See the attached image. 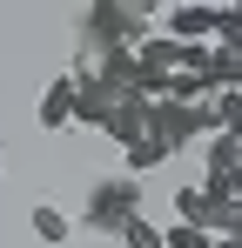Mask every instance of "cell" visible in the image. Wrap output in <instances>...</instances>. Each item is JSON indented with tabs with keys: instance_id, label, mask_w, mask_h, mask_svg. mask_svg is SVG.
<instances>
[{
	"instance_id": "cell-1",
	"label": "cell",
	"mask_w": 242,
	"mask_h": 248,
	"mask_svg": "<svg viewBox=\"0 0 242 248\" xmlns=\"http://www.w3.org/2000/svg\"><path fill=\"white\" fill-rule=\"evenodd\" d=\"M148 34H155V7H135V0H94L81 14L87 47H141Z\"/></svg>"
},
{
	"instance_id": "cell-2",
	"label": "cell",
	"mask_w": 242,
	"mask_h": 248,
	"mask_svg": "<svg viewBox=\"0 0 242 248\" xmlns=\"http://www.w3.org/2000/svg\"><path fill=\"white\" fill-rule=\"evenodd\" d=\"M135 215H141V181H135V174H108V181L87 188V228L121 235Z\"/></svg>"
},
{
	"instance_id": "cell-3",
	"label": "cell",
	"mask_w": 242,
	"mask_h": 248,
	"mask_svg": "<svg viewBox=\"0 0 242 248\" xmlns=\"http://www.w3.org/2000/svg\"><path fill=\"white\" fill-rule=\"evenodd\" d=\"M161 34L175 47H208L215 41V7H195V0H189V7H168V14H161Z\"/></svg>"
},
{
	"instance_id": "cell-4",
	"label": "cell",
	"mask_w": 242,
	"mask_h": 248,
	"mask_svg": "<svg viewBox=\"0 0 242 248\" xmlns=\"http://www.w3.org/2000/svg\"><path fill=\"white\" fill-rule=\"evenodd\" d=\"M34 121L47 127V134L74 127V74H54V81L40 87V101H34Z\"/></svg>"
},
{
	"instance_id": "cell-5",
	"label": "cell",
	"mask_w": 242,
	"mask_h": 248,
	"mask_svg": "<svg viewBox=\"0 0 242 248\" xmlns=\"http://www.w3.org/2000/svg\"><path fill=\"white\" fill-rule=\"evenodd\" d=\"M135 67H141V81H168L182 67V47L168 41V34H148V41L135 47Z\"/></svg>"
},
{
	"instance_id": "cell-6",
	"label": "cell",
	"mask_w": 242,
	"mask_h": 248,
	"mask_svg": "<svg viewBox=\"0 0 242 248\" xmlns=\"http://www.w3.org/2000/svg\"><path fill=\"white\" fill-rule=\"evenodd\" d=\"M108 141H121V148H135V141H148V101H115V114H108V127H101Z\"/></svg>"
},
{
	"instance_id": "cell-7",
	"label": "cell",
	"mask_w": 242,
	"mask_h": 248,
	"mask_svg": "<svg viewBox=\"0 0 242 248\" xmlns=\"http://www.w3.org/2000/svg\"><path fill=\"white\" fill-rule=\"evenodd\" d=\"M27 228H34V242H47V248H68V242H74V215L54 208V202H34Z\"/></svg>"
},
{
	"instance_id": "cell-8",
	"label": "cell",
	"mask_w": 242,
	"mask_h": 248,
	"mask_svg": "<svg viewBox=\"0 0 242 248\" xmlns=\"http://www.w3.org/2000/svg\"><path fill=\"white\" fill-rule=\"evenodd\" d=\"M108 114H115V94L94 81H74V127H108Z\"/></svg>"
},
{
	"instance_id": "cell-9",
	"label": "cell",
	"mask_w": 242,
	"mask_h": 248,
	"mask_svg": "<svg viewBox=\"0 0 242 248\" xmlns=\"http://www.w3.org/2000/svg\"><path fill=\"white\" fill-rule=\"evenodd\" d=\"M236 161H242V141H236V134H215V141H208V181H202V188L229 181V174H236Z\"/></svg>"
},
{
	"instance_id": "cell-10",
	"label": "cell",
	"mask_w": 242,
	"mask_h": 248,
	"mask_svg": "<svg viewBox=\"0 0 242 248\" xmlns=\"http://www.w3.org/2000/svg\"><path fill=\"white\" fill-rule=\"evenodd\" d=\"M121 155H128V174H135V181H141V174H155V168H168V161H175V155L161 148L155 134H148V141H135V148H121Z\"/></svg>"
},
{
	"instance_id": "cell-11",
	"label": "cell",
	"mask_w": 242,
	"mask_h": 248,
	"mask_svg": "<svg viewBox=\"0 0 242 248\" xmlns=\"http://www.w3.org/2000/svg\"><path fill=\"white\" fill-rule=\"evenodd\" d=\"M208 47H236L242 54V7H215V41Z\"/></svg>"
},
{
	"instance_id": "cell-12",
	"label": "cell",
	"mask_w": 242,
	"mask_h": 248,
	"mask_svg": "<svg viewBox=\"0 0 242 248\" xmlns=\"http://www.w3.org/2000/svg\"><path fill=\"white\" fill-rule=\"evenodd\" d=\"M115 242H121V248H161V228H155V221H148V215H135V221L121 228Z\"/></svg>"
},
{
	"instance_id": "cell-13",
	"label": "cell",
	"mask_w": 242,
	"mask_h": 248,
	"mask_svg": "<svg viewBox=\"0 0 242 248\" xmlns=\"http://www.w3.org/2000/svg\"><path fill=\"white\" fill-rule=\"evenodd\" d=\"M215 235H202V228H189V221H168L161 228V248H208Z\"/></svg>"
},
{
	"instance_id": "cell-14",
	"label": "cell",
	"mask_w": 242,
	"mask_h": 248,
	"mask_svg": "<svg viewBox=\"0 0 242 248\" xmlns=\"http://www.w3.org/2000/svg\"><path fill=\"white\" fill-rule=\"evenodd\" d=\"M208 248H242V235H215V242H208Z\"/></svg>"
},
{
	"instance_id": "cell-15",
	"label": "cell",
	"mask_w": 242,
	"mask_h": 248,
	"mask_svg": "<svg viewBox=\"0 0 242 248\" xmlns=\"http://www.w3.org/2000/svg\"><path fill=\"white\" fill-rule=\"evenodd\" d=\"M236 174H242V161H236Z\"/></svg>"
}]
</instances>
